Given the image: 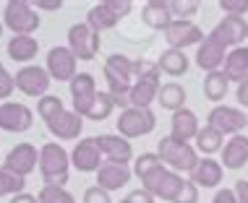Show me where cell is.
I'll use <instances>...</instances> for the list:
<instances>
[{"label":"cell","mask_w":248,"mask_h":203,"mask_svg":"<svg viewBox=\"0 0 248 203\" xmlns=\"http://www.w3.org/2000/svg\"><path fill=\"white\" fill-rule=\"evenodd\" d=\"M105 81H107V94L115 99V107L128 110L131 107L128 94L133 86V60L120 55V52L110 55L105 60Z\"/></svg>","instance_id":"1"},{"label":"cell","mask_w":248,"mask_h":203,"mask_svg":"<svg viewBox=\"0 0 248 203\" xmlns=\"http://www.w3.org/2000/svg\"><path fill=\"white\" fill-rule=\"evenodd\" d=\"M68 169H71V154L60 144L50 141V144H45L39 148V177L45 180V185L65 188Z\"/></svg>","instance_id":"2"},{"label":"cell","mask_w":248,"mask_h":203,"mask_svg":"<svg viewBox=\"0 0 248 203\" xmlns=\"http://www.w3.org/2000/svg\"><path fill=\"white\" fill-rule=\"evenodd\" d=\"M157 154H159V159H162V164L167 169H172V172H178V174H191L193 169H196L199 159H201L196 146L186 144V141H178V138H172V135H165V138L159 141Z\"/></svg>","instance_id":"3"},{"label":"cell","mask_w":248,"mask_h":203,"mask_svg":"<svg viewBox=\"0 0 248 203\" xmlns=\"http://www.w3.org/2000/svg\"><path fill=\"white\" fill-rule=\"evenodd\" d=\"M3 26L13 31V37H34L39 29V13L29 0H8L3 8Z\"/></svg>","instance_id":"4"},{"label":"cell","mask_w":248,"mask_h":203,"mask_svg":"<svg viewBox=\"0 0 248 203\" xmlns=\"http://www.w3.org/2000/svg\"><path fill=\"white\" fill-rule=\"evenodd\" d=\"M186 177L178 172H172V169H167L165 164L152 169L146 177H141V188L144 190H149L154 198H159L162 203H172L175 201V195L180 193V188H183Z\"/></svg>","instance_id":"5"},{"label":"cell","mask_w":248,"mask_h":203,"mask_svg":"<svg viewBox=\"0 0 248 203\" xmlns=\"http://www.w3.org/2000/svg\"><path fill=\"white\" fill-rule=\"evenodd\" d=\"M154 128H157V117H154L152 110H139V107H128V110H120L118 117V135L123 138H141V135H149Z\"/></svg>","instance_id":"6"},{"label":"cell","mask_w":248,"mask_h":203,"mask_svg":"<svg viewBox=\"0 0 248 203\" xmlns=\"http://www.w3.org/2000/svg\"><path fill=\"white\" fill-rule=\"evenodd\" d=\"M68 50L76 55V60H84V63L94 60L99 52V31H94L86 21L73 24L68 29Z\"/></svg>","instance_id":"7"},{"label":"cell","mask_w":248,"mask_h":203,"mask_svg":"<svg viewBox=\"0 0 248 203\" xmlns=\"http://www.w3.org/2000/svg\"><path fill=\"white\" fill-rule=\"evenodd\" d=\"M206 125L214 128L222 135H238L240 130L248 128V115L240 112L238 107H227V104H214L212 112L206 115Z\"/></svg>","instance_id":"8"},{"label":"cell","mask_w":248,"mask_h":203,"mask_svg":"<svg viewBox=\"0 0 248 203\" xmlns=\"http://www.w3.org/2000/svg\"><path fill=\"white\" fill-rule=\"evenodd\" d=\"M16 89L26 94L31 99H42L47 97V89H50V73L47 68H39V65H24L16 71Z\"/></svg>","instance_id":"9"},{"label":"cell","mask_w":248,"mask_h":203,"mask_svg":"<svg viewBox=\"0 0 248 203\" xmlns=\"http://www.w3.org/2000/svg\"><path fill=\"white\" fill-rule=\"evenodd\" d=\"M212 39H217L227 50H235V47H243L246 37H248V24L243 16H225L222 21L212 29L209 34Z\"/></svg>","instance_id":"10"},{"label":"cell","mask_w":248,"mask_h":203,"mask_svg":"<svg viewBox=\"0 0 248 203\" xmlns=\"http://www.w3.org/2000/svg\"><path fill=\"white\" fill-rule=\"evenodd\" d=\"M34 125V112L21 102H3L0 104V130L26 133Z\"/></svg>","instance_id":"11"},{"label":"cell","mask_w":248,"mask_h":203,"mask_svg":"<svg viewBox=\"0 0 248 203\" xmlns=\"http://www.w3.org/2000/svg\"><path fill=\"white\" fill-rule=\"evenodd\" d=\"M47 73H50V78L52 81H71L78 76V60L76 55L68 50V47H52V50L47 52Z\"/></svg>","instance_id":"12"},{"label":"cell","mask_w":248,"mask_h":203,"mask_svg":"<svg viewBox=\"0 0 248 203\" xmlns=\"http://www.w3.org/2000/svg\"><path fill=\"white\" fill-rule=\"evenodd\" d=\"M165 39H167V44H170V50H183L186 52V47L201 44L206 37L193 21H175V18H172V24L165 29Z\"/></svg>","instance_id":"13"},{"label":"cell","mask_w":248,"mask_h":203,"mask_svg":"<svg viewBox=\"0 0 248 203\" xmlns=\"http://www.w3.org/2000/svg\"><path fill=\"white\" fill-rule=\"evenodd\" d=\"M3 167L11 169V172H16V174H21V177L31 174L39 167V151H37V146L26 144V141H24V144H16L8 154H5Z\"/></svg>","instance_id":"14"},{"label":"cell","mask_w":248,"mask_h":203,"mask_svg":"<svg viewBox=\"0 0 248 203\" xmlns=\"http://www.w3.org/2000/svg\"><path fill=\"white\" fill-rule=\"evenodd\" d=\"M97 81L92 73H78L71 81V102H73V112H78L81 117H86L92 102L97 99Z\"/></svg>","instance_id":"15"},{"label":"cell","mask_w":248,"mask_h":203,"mask_svg":"<svg viewBox=\"0 0 248 203\" xmlns=\"http://www.w3.org/2000/svg\"><path fill=\"white\" fill-rule=\"evenodd\" d=\"M102 159L105 157H102V151H99L94 138L76 141V146H73V151H71V167H76L78 172H97V169L105 164Z\"/></svg>","instance_id":"16"},{"label":"cell","mask_w":248,"mask_h":203,"mask_svg":"<svg viewBox=\"0 0 248 203\" xmlns=\"http://www.w3.org/2000/svg\"><path fill=\"white\" fill-rule=\"evenodd\" d=\"M45 125H47V130L60 141H81L78 135L84 133V117L73 110H63Z\"/></svg>","instance_id":"17"},{"label":"cell","mask_w":248,"mask_h":203,"mask_svg":"<svg viewBox=\"0 0 248 203\" xmlns=\"http://www.w3.org/2000/svg\"><path fill=\"white\" fill-rule=\"evenodd\" d=\"M97 146L102 151V157L110 161V164H123L128 167V161L133 159V146L128 138L123 135H97Z\"/></svg>","instance_id":"18"},{"label":"cell","mask_w":248,"mask_h":203,"mask_svg":"<svg viewBox=\"0 0 248 203\" xmlns=\"http://www.w3.org/2000/svg\"><path fill=\"white\" fill-rule=\"evenodd\" d=\"M188 180L196 188H204V190H209V188H219V185H222V180H225V167L219 164L217 159L204 157V159H199V164L191 172Z\"/></svg>","instance_id":"19"},{"label":"cell","mask_w":248,"mask_h":203,"mask_svg":"<svg viewBox=\"0 0 248 203\" xmlns=\"http://www.w3.org/2000/svg\"><path fill=\"white\" fill-rule=\"evenodd\" d=\"M219 164L225 169H243L248 164V135L238 133V135H230L227 144L222 146L219 151Z\"/></svg>","instance_id":"20"},{"label":"cell","mask_w":248,"mask_h":203,"mask_svg":"<svg viewBox=\"0 0 248 203\" xmlns=\"http://www.w3.org/2000/svg\"><path fill=\"white\" fill-rule=\"evenodd\" d=\"M227 52L230 50L222 47L217 39L206 37L204 42L199 44V50H196V65L201 68V71H206V73H214V71H219V68L225 65Z\"/></svg>","instance_id":"21"},{"label":"cell","mask_w":248,"mask_h":203,"mask_svg":"<svg viewBox=\"0 0 248 203\" xmlns=\"http://www.w3.org/2000/svg\"><path fill=\"white\" fill-rule=\"evenodd\" d=\"M159 89H162V84H159V73H157V76H149V78L133 81L131 94H128L131 107L149 110V104H152V102H157V97H159Z\"/></svg>","instance_id":"22"},{"label":"cell","mask_w":248,"mask_h":203,"mask_svg":"<svg viewBox=\"0 0 248 203\" xmlns=\"http://www.w3.org/2000/svg\"><path fill=\"white\" fill-rule=\"evenodd\" d=\"M131 177H133V172L123 164H110V161H105V164L97 169V185L107 193H115L120 188H125Z\"/></svg>","instance_id":"23"},{"label":"cell","mask_w":248,"mask_h":203,"mask_svg":"<svg viewBox=\"0 0 248 203\" xmlns=\"http://www.w3.org/2000/svg\"><path fill=\"white\" fill-rule=\"evenodd\" d=\"M170 128H172V138L178 141H186V144H191V138H196L201 125H199V117L196 112L188 110V107H183V110L172 112V120H170Z\"/></svg>","instance_id":"24"},{"label":"cell","mask_w":248,"mask_h":203,"mask_svg":"<svg viewBox=\"0 0 248 203\" xmlns=\"http://www.w3.org/2000/svg\"><path fill=\"white\" fill-rule=\"evenodd\" d=\"M141 21L149 29L165 31L172 24V11H170V0H149L141 8Z\"/></svg>","instance_id":"25"},{"label":"cell","mask_w":248,"mask_h":203,"mask_svg":"<svg viewBox=\"0 0 248 203\" xmlns=\"http://www.w3.org/2000/svg\"><path fill=\"white\" fill-rule=\"evenodd\" d=\"M225 76L230 84H243L248 78V47H235V50L227 52L225 58Z\"/></svg>","instance_id":"26"},{"label":"cell","mask_w":248,"mask_h":203,"mask_svg":"<svg viewBox=\"0 0 248 203\" xmlns=\"http://www.w3.org/2000/svg\"><path fill=\"white\" fill-rule=\"evenodd\" d=\"M157 65H159V73H167V76L178 78V76H186V73H188L191 60L183 50H165L162 55L157 58Z\"/></svg>","instance_id":"27"},{"label":"cell","mask_w":248,"mask_h":203,"mask_svg":"<svg viewBox=\"0 0 248 203\" xmlns=\"http://www.w3.org/2000/svg\"><path fill=\"white\" fill-rule=\"evenodd\" d=\"M39 52V44L34 37H13L8 42V58L16 60V63H26L31 65V60L37 58Z\"/></svg>","instance_id":"28"},{"label":"cell","mask_w":248,"mask_h":203,"mask_svg":"<svg viewBox=\"0 0 248 203\" xmlns=\"http://www.w3.org/2000/svg\"><path fill=\"white\" fill-rule=\"evenodd\" d=\"M118 21H120V18L107 8L105 0H102V3H97V5H92L89 13H86V24H89L94 31H99V34H102L105 29H115Z\"/></svg>","instance_id":"29"},{"label":"cell","mask_w":248,"mask_h":203,"mask_svg":"<svg viewBox=\"0 0 248 203\" xmlns=\"http://www.w3.org/2000/svg\"><path fill=\"white\" fill-rule=\"evenodd\" d=\"M186 89L180 84H175V81H170V84H162V89H159V97L157 102L162 104V110H170V112H178L186 107Z\"/></svg>","instance_id":"30"},{"label":"cell","mask_w":248,"mask_h":203,"mask_svg":"<svg viewBox=\"0 0 248 203\" xmlns=\"http://www.w3.org/2000/svg\"><path fill=\"white\" fill-rule=\"evenodd\" d=\"M227 89H230V81L222 71H214V73H206L204 78V97L214 102V104H222V99L227 97Z\"/></svg>","instance_id":"31"},{"label":"cell","mask_w":248,"mask_h":203,"mask_svg":"<svg viewBox=\"0 0 248 203\" xmlns=\"http://www.w3.org/2000/svg\"><path fill=\"white\" fill-rule=\"evenodd\" d=\"M193 141H196V151H201V154H217V151H222V146H225V135L217 133L209 125L201 128Z\"/></svg>","instance_id":"32"},{"label":"cell","mask_w":248,"mask_h":203,"mask_svg":"<svg viewBox=\"0 0 248 203\" xmlns=\"http://www.w3.org/2000/svg\"><path fill=\"white\" fill-rule=\"evenodd\" d=\"M24 188H26V177L11 172V169H5V167H0V198H3V195H11L13 198V195H18V193H26Z\"/></svg>","instance_id":"33"},{"label":"cell","mask_w":248,"mask_h":203,"mask_svg":"<svg viewBox=\"0 0 248 203\" xmlns=\"http://www.w3.org/2000/svg\"><path fill=\"white\" fill-rule=\"evenodd\" d=\"M112 110H115V99H112L107 91H99L97 99L92 102V107H89V112H86V117H89V120H97V123H99V120H107V117H110Z\"/></svg>","instance_id":"34"},{"label":"cell","mask_w":248,"mask_h":203,"mask_svg":"<svg viewBox=\"0 0 248 203\" xmlns=\"http://www.w3.org/2000/svg\"><path fill=\"white\" fill-rule=\"evenodd\" d=\"M65 107H63V99L60 97H52V94H47V97L37 99V115L45 120V123H50L55 115H60Z\"/></svg>","instance_id":"35"},{"label":"cell","mask_w":248,"mask_h":203,"mask_svg":"<svg viewBox=\"0 0 248 203\" xmlns=\"http://www.w3.org/2000/svg\"><path fill=\"white\" fill-rule=\"evenodd\" d=\"M199 8H201L199 0H170V11L175 21H191L199 13Z\"/></svg>","instance_id":"36"},{"label":"cell","mask_w":248,"mask_h":203,"mask_svg":"<svg viewBox=\"0 0 248 203\" xmlns=\"http://www.w3.org/2000/svg\"><path fill=\"white\" fill-rule=\"evenodd\" d=\"M162 167V159H159V154H139L136 159H133V177H146V174L152 172V169Z\"/></svg>","instance_id":"37"},{"label":"cell","mask_w":248,"mask_h":203,"mask_svg":"<svg viewBox=\"0 0 248 203\" xmlns=\"http://www.w3.org/2000/svg\"><path fill=\"white\" fill-rule=\"evenodd\" d=\"M37 201L39 203H76V198L65 188H58V185H45L37 193Z\"/></svg>","instance_id":"38"},{"label":"cell","mask_w":248,"mask_h":203,"mask_svg":"<svg viewBox=\"0 0 248 203\" xmlns=\"http://www.w3.org/2000/svg\"><path fill=\"white\" fill-rule=\"evenodd\" d=\"M159 73V65L157 63H152V60H146V58H141V60H133V78H149V76H157Z\"/></svg>","instance_id":"39"},{"label":"cell","mask_w":248,"mask_h":203,"mask_svg":"<svg viewBox=\"0 0 248 203\" xmlns=\"http://www.w3.org/2000/svg\"><path fill=\"white\" fill-rule=\"evenodd\" d=\"M172 203H199V188L193 185L191 180L183 182V188H180V193L175 195V201Z\"/></svg>","instance_id":"40"},{"label":"cell","mask_w":248,"mask_h":203,"mask_svg":"<svg viewBox=\"0 0 248 203\" xmlns=\"http://www.w3.org/2000/svg\"><path fill=\"white\" fill-rule=\"evenodd\" d=\"M219 8L225 11V16H246L248 0H219Z\"/></svg>","instance_id":"41"},{"label":"cell","mask_w":248,"mask_h":203,"mask_svg":"<svg viewBox=\"0 0 248 203\" xmlns=\"http://www.w3.org/2000/svg\"><path fill=\"white\" fill-rule=\"evenodd\" d=\"M84 203H112V198H110V193L102 190L99 185H92L84 190Z\"/></svg>","instance_id":"42"},{"label":"cell","mask_w":248,"mask_h":203,"mask_svg":"<svg viewBox=\"0 0 248 203\" xmlns=\"http://www.w3.org/2000/svg\"><path fill=\"white\" fill-rule=\"evenodd\" d=\"M13 89H16V78H13L11 73L5 71V65L0 63V99H8Z\"/></svg>","instance_id":"43"},{"label":"cell","mask_w":248,"mask_h":203,"mask_svg":"<svg viewBox=\"0 0 248 203\" xmlns=\"http://www.w3.org/2000/svg\"><path fill=\"white\" fill-rule=\"evenodd\" d=\"M105 5H107L112 13H115L118 18H125V16L133 11V3H131V0H105Z\"/></svg>","instance_id":"44"},{"label":"cell","mask_w":248,"mask_h":203,"mask_svg":"<svg viewBox=\"0 0 248 203\" xmlns=\"http://www.w3.org/2000/svg\"><path fill=\"white\" fill-rule=\"evenodd\" d=\"M128 203H154L157 198L149 193V190H144V188H139V190H131L128 193V198H125Z\"/></svg>","instance_id":"45"},{"label":"cell","mask_w":248,"mask_h":203,"mask_svg":"<svg viewBox=\"0 0 248 203\" xmlns=\"http://www.w3.org/2000/svg\"><path fill=\"white\" fill-rule=\"evenodd\" d=\"M212 203H240L235 190H230V188H219L217 193H214V201Z\"/></svg>","instance_id":"46"},{"label":"cell","mask_w":248,"mask_h":203,"mask_svg":"<svg viewBox=\"0 0 248 203\" xmlns=\"http://www.w3.org/2000/svg\"><path fill=\"white\" fill-rule=\"evenodd\" d=\"M34 8H45V11H60L63 8V0H34Z\"/></svg>","instance_id":"47"},{"label":"cell","mask_w":248,"mask_h":203,"mask_svg":"<svg viewBox=\"0 0 248 203\" xmlns=\"http://www.w3.org/2000/svg\"><path fill=\"white\" fill-rule=\"evenodd\" d=\"M232 190H235V195H238L240 203H248V180H238Z\"/></svg>","instance_id":"48"},{"label":"cell","mask_w":248,"mask_h":203,"mask_svg":"<svg viewBox=\"0 0 248 203\" xmlns=\"http://www.w3.org/2000/svg\"><path fill=\"white\" fill-rule=\"evenodd\" d=\"M235 99H238V104L248 107V78L243 81V84H238V89H235Z\"/></svg>","instance_id":"49"},{"label":"cell","mask_w":248,"mask_h":203,"mask_svg":"<svg viewBox=\"0 0 248 203\" xmlns=\"http://www.w3.org/2000/svg\"><path fill=\"white\" fill-rule=\"evenodd\" d=\"M8 203H39V201H37V195H31V193H18V195H13Z\"/></svg>","instance_id":"50"},{"label":"cell","mask_w":248,"mask_h":203,"mask_svg":"<svg viewBox=\"0 0 248 203\" xmlns=\"http://www.w3.org/2000/svg\"><path fill=\"white\" fill-rule=\"evenodd\" d=\"M3 29H5V26H3V21H0V37H3Z\"/></svg>","instance_id":"51"},{"label":"cell","mask_w":248,"mask_h":203,"mask_svg":"<svg viewBox=\"0 0 248 203\" xmlns=\"http://www.w3.org/2000/svg\"><path fill=\"white\" fill-rule=\"evenodd\" d=\"M120 203H128V201H120Z\"/></svg>","instance_id":"52"}]
</instances>
